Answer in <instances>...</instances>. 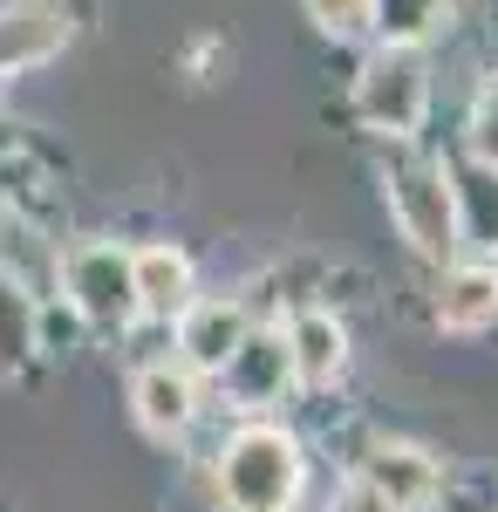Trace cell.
<instances>
[{"label": "cell", "instance_id": "obj_8", "mask_svg": "<svg viewBox=\"0 0 498 512\" xmlns=\"http://www.w3.org/2000/svg\"><path fill=\"white\" fill-rule=\"evenodd\" d=\"M226 376V390L246 403V410H260V403H273V396L294 383V362H287V335H246L239 349H232V362L219 369Z\"/></svg>", "mask_w": 498, "mask_h": 512}, {"label": "cell", "instance_id": "obj_17", "mask_svg": "<svg viewBox=\"0 0 498 512\" xmlns=\"http://www.w3.org/2000/svg\"><path fill=\"white\" fill-rule=\"evenodd\" d=\"M335 512H389V506H383V492H376L369 478H348L342 492H335Z\"/></svg>", "mask_w": 498, "mask_h": 512}, {"label": "cell", "instance_id": "obj_14", "mask_svg": "<svg viewBox=\"0 0 498 512\" xmlns=\"http://www.w3.org/2000/svg\"><path fill=\"white\" fill-rule=\"evenodd\" d=\"M307 21L335 41H355L376 28V0H307Z\"/></svg>", "mask_w": 498, "mask_h": 512}, {"label": "cell", "instance_id": "obj_16", "mask_svg": "<svg viewBox=\"0 0 498 512\" xmlns=\"http://www.w3.org/2000/svg\"><path fill=\"white\" fill-rule=\"evenodd\" d=\"M471 151L485 171H498V76L478 89V103H471Z\"/></svg>", "mask_w": 498, "mask_h": 512}, {"label": "cell", "instance_id": "obj_11", "mask_svg": "<svg viewBox=\"0 0 498 512\" xmlns=\"http://www.w3.org/2000/svg\"><path fill=\"white\" fill-rule=\"evenodd\" d=\"M130 280H137V315H185L192 308V260L178 246H144L130 253Z\"/></svg>", "mask_w": 498, "mask_h": 512}, {"label": "cell", "instance_id": "obj_12", "mask_svg": "<svg viewBox=\"0 0 498 512\" xmlns=\"http://www.w3.org/2000/svg\"><path fill=\"white\" fill-rule=\"evenodd\" d=\"M498 321V267H451L444 287H437V328L451 335H478Z\"/></svg>", "mask_w": 498, "mask_h": 512}, {"label": "cell", "instance_id": "obj_2", "mask_svg": "<svg viewBox=\"0 0 498 512\" xmlns=\"http://www.w3.org/2000/svg\"><path fill=\"white\" fill-rule=\"evenodd\" d=\"M219 492L232 512H287L301 492V444L280 424H246L219 458Z\"/></svg>", "mask_w": 498, "mask_h": 512}, {"label": "cell", "instance_id": "obj_3", "mask_svg": "<svg viewBox=\"0 0 498 512\" xmlns=\"http://www.w3.org/2000/svg\"><path fill=\"white\" fill-rule=\"evenodd\" d=\"M423 103H430V69H423L417 41H389L362 62L355 76V117L369 130H383L389 144H410V130L423 123Z\"/></svg>", "mask_w": 498, "mask_h": 512}, {"label": "cell", "instance_id": "obj_15", "mask_svg": "<svg viewBox=\"0 0 498 512\" xmlns=\"http://www.w3.org/2000/svg\"><path fill=\"white\" fill-rule=\"evenodd\" d=\"M444 0H376V21L389 28V41H417L430 21H437Z\"/></svg>", "mask_w": 498, "mask_h": 512}, {"label": "cell", "instance_id": "obj_13", "mask_svg": "<svg viewBox=\"0 0 498 512\" xmlns=\"http://www.w3.org/2000/svg\"><path fill=\"white\" fill-rule=\"evenodd\" d=\"M35 349V301L7 280V267H0V369H14L21 355Z\"/></svg>", "mask_w": 498, "mask_h": 512}, {"label": "cell", "instance_id": "obj_9", "mask_svg": "<svg viewBox=\"0 0 498 512\" xmlns=\"http://www.w3.org/2000/svg\"><path fill=\"white\" fill-rule=\"evenodd\" d=\"M239 342H246L239 301H192V308L178 315V349H185L192 369H226Z\"/></svg>", "mask_w": 498, "mask_h": 512}, {"label": "cell", "instance_id": "obj_6", "mask_svg": "<svg viewBox=\"0 0 498 512\" xmlns=\"http://www.w3.org/2000/svg\"><path fill=\"white\" fill-rule=\"evenodd\" d=\"M362 478L383 492L389 512H423L437 492H444L437 458H430V451H417V444H376V451H369V465H362Z\"/></svg>", "mask_w": 498, "mask_h": 512}, {"label": "cell", "instance_id": "obj_7", "mask_svg": "<svg viewBox=\"0 0 498 512\" xmlns=\"http://www.w3.org/2000/svg\"><path fill=\"white\" fill-rule=\"evenodd\" d=\"M287 362H294V383L328 390V383L342 376V362H348L342 321L328 315V308H301V315L287 321Z\"/></svg>", "mask_w": 498, "mask_h": 512}, {"label": "cell", "instance_id": "obj_4", "mask_svg": "<svg viewBox=\"0 0 498 512\" xmlns=\"http://www.w3.org/2000/svg\"><path fill=\"white\" fill-rule=\"evenodd\" d=\"M62 280H69V301H76L82 321H96V328H123V321L137 315V280H130V253L110 246V239H96V246H76L69 260H62Z\"/></svg>", "mask_w": 498, "mask_h": 512}, {"label": "cell", "instance_id": "obj_5", "mask_svg": "<svg viewBox=\"0 0 498 512\" xmlns=\"http://www.w3.org/2000/svg\"><path fill=\"white\" fill-rule=\"evenodd\" d=\"M69 41V7L62 0H7L0 7V76H21Z\"/></svg>", "mask_w": 498, "mask_h": 512}, {"label": "cell", "instance_id": "obj_1", "mask_svg": "<svg viewBox=\"0 0 498 512\" xmlns=\"http://www.w3.org/2000/svg\"><path fill=\"white\" fill-rule=\"evenodd\" d=\"M383 192H389V212H396L403 239L417 246L423 260H444L458 246V185H451V171L437 158L396 144L383 158Z\"/></svg>", "mask_w": 498, "mask_h": 512}, {"label": "cell", "instance_id": "obj_10", "mask_svg": "<svg viewBox=\"0 0 498 512\" xmlns=\"http://www.w3.org/2000/svg\"><path fill=\"white\" fill-rule=\"evenodd\" d=\"M130 403H137V424H144L151 437H178L198 417L192 376H185V369H171V362H151V369L130 383Z\"/></svg>", "mask_w": 498, "mask_h": 512}]
</instances>
